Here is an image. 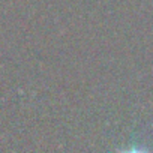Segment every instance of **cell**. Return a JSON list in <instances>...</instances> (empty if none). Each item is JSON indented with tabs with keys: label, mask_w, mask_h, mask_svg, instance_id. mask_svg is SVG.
<instances>
[{
	"label": "cell",
	"mask_w": 153,
	"mask_h": 153,
	"mask_svg": "<svg viewBox=\"0 0 153 153\" xmlns=\"http://www.w3.org/2000/svg\"><path fill=\"white\" fill-rule=\"evenodd\" d=\"M129 153H144V152H140V150H132V152H129Z\"/></svg>",
	"instance_id": "cell-1"
}]
</instances>
